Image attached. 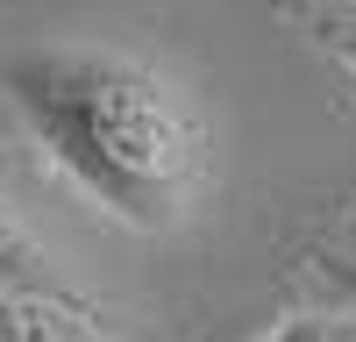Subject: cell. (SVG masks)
<instances>
[{"label":"cell","mask_w":356,"mask_h":342,"mask_svg":"<svg viewBox=\"0 0 356 342\" xmlns=\"http://www.w3.org/2000/svg\"><path fill=\"white\" fill-rule=\"evenodd\" d=\"M349 228H356V221H349Z\"/></svg>","instance_id":"ba28073f"},{"label":"cell","mask_w":356,"mask_h":342,"mask_svg":"<svg viewBox=\"0 0 356 342\" xmlns=\"http://www.w3.org/2000/svg\"><path fill=\"white\" fill-rule=\"evenodd\" d=\"M321 43L342 57V72L356 79V15H321Z\"/></svg>","instance_id":"5b68a950"},{"label":"cell","mask_w":356,"mask_h":342,"mask_svg":"<svg viewBox=\"0 0 356 342\" xmlns=\"http://www.w3.org/2000/svg\"><path fill=\"white\" fill-rule=\"evenodd\" d=\"M0 285H29V293H72L57 256L43 250V236L29 228L8 200H0Z\"/></svg>","instance_id":"3957f363"},{"label":"cell","mask_w":356,"mask_h":342,"mask_svg":"<svg viewBox=\"0 0 356 342\" xmlns=\"http://www.w3.org/2000/svg\"><path fill=\"white\" fill-rule=\"evenodd\" d=\"M314 15H356V0H307Z\"/></svg>","instance_id":"52a82bcc"},{"label":"cell","mask_w":356,"mask_h":342,"mask_svg":"<svg viewBox=\"0 0 356 342\" xmlns=\"http://www.w3.org/2000/svg\"><path fill=\"white\" fill-rule=\"evenodd\" d=\"M0 86L43 164L107 221L164 236L207 200L214 179L207 107L150 50L93 36L29 43L0 65Z\"/></svg>","instance_id":"6da1fadb"},{"label":"cell","mask_w":356,"mask_h":342,"mask_svg":"<svg viewBox=\"0 0 356 342\" xmlns=\"http://www.w3.org/2000/svg\"><path fill=\"white\" fill-rule=\"evenodd\" d=\"M314 264L328 271V285H335V293H342V300L356 307V256H314Z\"/></svg>","instance_id":"8992f818"},{"label":"cell","mask_w":356,"mask_h":342,"mask_svg":"<svg viewBox=\"0 0 356 342\" xmlns=\"http://www.w3.org/2000/svg\"><path fill=\"white\" fill-rule=\"evenodd\" d=\"M0 342H107L79 293H29L0 285Z\"/></svg>","instance_id":"7a4b0ae2"},{"label":"cell","mask_w":356,"mask_h":342,"mask_svg":"<svg viewBox=\"0 0 356 342\" xmlns=\"http://www.w3.org/2000/svg\"><path fill=\"white\" fill-rule=\"evenodd\" d=\"M264 342H356V307H307V314H285Z\"/></svg>","instance_id":"277c9868"}]
</instances>
